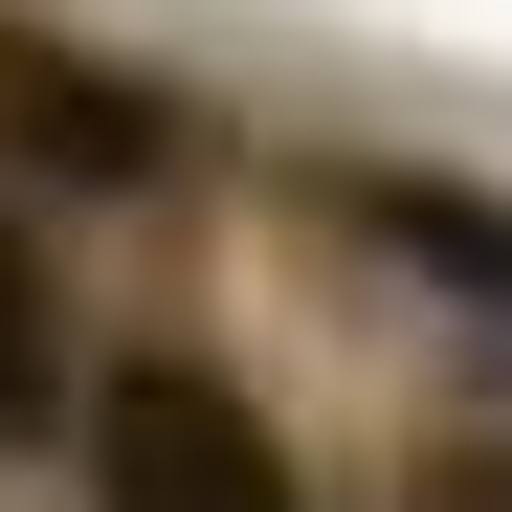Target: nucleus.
<instances>
[{
  "label": "nucleus",
  "instance_id": "f257e3e1",
  "mask_svg": "<svg viewBox=\"0 0 512 512\" xmlns=\"http://www.w3.org/2000/svg\"><path fill=\"white\" fill-rule=\"evenodd\" d=\"M112 512H312V490H290V446H268L245 379L134 357V379H112Z\"/></svg>",
  "mask_w": 512,
  "mask_h": 512
},
{
  "label": "nucleus",
  "instance_id": "f03ea898",
  "mask_svg": "<svg viewBox=\"0 0 512 512\" xmlns=\"http://www.w3.org/2000/svg\"><path fill=\"white\" fill-rule=\"evenodd\" d=\"M357 223L401 245V268H446V290H490V312H512V201H446V179H379Z\"/></svg>",
  "mask_w": 512,
  "mask_h": 512
},
{
  "label": "nucleus",
  "instance_id": "7ed1b4c3",
  "mask_svg": "<svg viewBox=\"0 0 512 512\" xmlns=\"http://www.w3.org/2000/svg\"><path fill=\"white\" fill-rule=\"evenodd\" d=\"M0 423H45V268H23V223H0Z\"/></svg>",
  "mask_w": 512,
  "mask_h": 512
},
{
  "label": "nucleus",
  "instance_id": "20e7f679",
  "mask_svg": "<svg viewBox=\"0 0 512 512\" xmlns=\"http://www.w3.org/2000/svg\"><path fill=\"white\" fill-rule=\"evenodd\" d=\"M401 512H512V446H446V468H423Z\"/></svg>",
  "mask_w": 512,
  "mask_h": 512
}]
</instances>
